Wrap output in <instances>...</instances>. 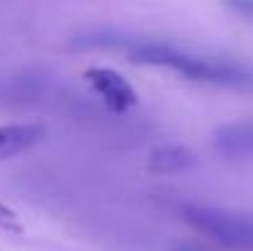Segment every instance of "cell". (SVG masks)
Here are the masks:
<instances>
[{
  "label": "cell",
  "mask_w": 253,
  "mask_h": 251,
  "mask_svg": "<svg viewBox=\"0 0 253 251\" xmlns=\"http://www.w3.org/2000/svg\"><path fill=\"white\" fill-rule=\"evenodd\" d=\"M72 45L79 50H116V52H123L128 57V62L140 64V67L169 69V72L184 77L187 82L253 94V69L239 64V62L187 52L172 42L135 40V37L118 35L111 30H98V32H88L84 37H77Z\"/></svg>",
  "instance_id": "6da1fadb"
},
{
  "label": "cell",
  "mask_w": 253,
  "mask_h": 251,
  "mask_svg": "<svg viewBox=\"0 0 253 251\" xmlns=\"http://www.w3.org/2000/svg\"><path fill=\"white\" fill-rule=\"evenodd\" d=\"M214 148L229 160L253 158V123H226L216 128Z\"/></svg>",
  "instance_id": "277c9868"
},
{
  "label": "cell",
  "mask_w": 253,
  "mask_h": 251,
  "mask_svg": "<svg viewBox=\"0 0 253 251\" xmlns=\"http://www.w3.org/2000/svg\"><path fill=\"white\" fill-rule=\"evenodd\" d=\"M182 219L199 234L226 249L253 251V214H241L221 207L184 204Z\"/></svg>",
  "instance_id": "7a4b0ae2"
},
{
  "label": "cell",
  "mask_w": 253,
  "mask_h": 251,
  "mask_svg": "<svg viewBox=\"0 0 253 251\" xmlns=\"http://www.w3.org/2000/svg\"><path fill=\"white\" fill-rule=\"evenodd\" d=\"M47 136L42 123H7L0 126V160L15 158L30 148H35Z\"/></svg>",
  "instance_id": "5b68a950"
},
{
  "label": "cell",
  "mask_w": 253,
  "mask_h": 251,
  "mask_svg": "<svg viewBox=\"0 0 253 251\" xmlns=\"http://www.w3.org/2000/svg\"><path fill=\"white\" fill-rule=\"evenodd\" d=\"M234 15L239 17H246L253 22V0H221Z\"/></svg>",
  "instance_id": "ba28073f"
},
{
  "label": "cell",
  "mask_w": 253,
  "mask_h": 251,
  "mask_svg": "<svg viewBox=\"0 0 253 251\" xmlns=\"http://www.w3.org/2000/svg\"><path fill=\"white\" fill-rule=\"evenodd\" d=\"M0 229H7V232H22L20 217L15 214V209H10V207L2 204V202H0Z\"/></svg>",
  "instance_id": "52a82bcc"
},
{
  "label": "cell",
  "mask_w": 253,
  "mask_h": 251,
  "mask_svg": "<svg viewBox=\"0 0 253 251\" xmlns=\"http://www.w3.org/2000/svg\"><path fill=\"white\" fill-rule=\"evenodd\" d=\"M197 165V155L184 148V146H177V143H165V146H158L150 151L148 155V172L153 175H172V172H184L189 167Z\"/></svg>",
  "instance_id": "8992f818"
},
{
  "label": "cell",
  "mask_w": 253,
  "mask_h": 251,
  "mask_svg": "<svg viewBox=\"0 0 253 251\" xmlns=\"http://www.w3.org/2000/svg\"><path fill=\"white\" fill-rule=\"evenodd\" d=\"M182 251H189V249H182Z\"/></svg>",
  "instance_id": "9c48e42d"
},
{
  "label": "cell",
  "mask_w": 253,
  "mask_h": 251,
  "mask_svg": "<svg viewBox=\"0 0 253 251\" xmlns=\"http://www.w3.org/2000/svg\"><path fill=\"white\" fill-rule=\"evenodd\" d=\"M84 82L111 113H128L138 103L133 84L108 67H88L84 72Z\"/></svg>",
  "instance_id": "3957f363"
}]
</instances>
